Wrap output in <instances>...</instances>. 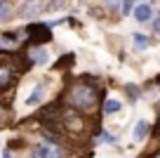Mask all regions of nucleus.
<instances>
[{
	"instance_id": "obj_1",
	"label": "nucleus",
	"mask_w": 160,
	"mask_h": 158,
	"mask_svg": "<svg viewBox=\"0 0 160 158\" xmlns=\"http://www.w3.org/2000/svg\"><path fill=\"white\" fill-rule=\"evenodd\" d=\"M68 99H71V106H73V109L90 111V109H94L97 102H99V92H97L92 85H87V83H78V85L71 87Z\"/></svg>"
},
{
	"instance_id": "obj_2",
	"label": "nucleus",
	"mask_w": 160,
	"mask_h": 158,
	"mask_svg": "<svg viewBox=\"0 0 160 158\" xmlns=\"http://www.w3.org/2000/svg\"><path fill=\"white\" fill-rule=\"evenodd\" d=\"M28 33H31V38H33V43H45V40L52 38L50 26H45V24H31Z\"/></svg>"
},
{
	"instance_id": "obj_3",
	"label": "nucleus",
	"mask_w": 160,
	"mask_h": 158,
	"mask_svg": "<svg viewBox=\"0 0 160 158\" xmlns=\"http://www.w3.org/2000/svg\"><path fill=\"white\" fill-rule=\"evenodd\" d=\"M151 17H153V10H151V5H137L134 7V19L139 21V24H146V21H151Z\"/></svg>"
},
{
	"instance_id": "obj_4",
	"label": "nucleus",
	"mask_w": 160,
	"mask_h": 158,
	"mask_svg": "<svg viewBox=\"0 0 160 158\" xmlns=\"http://www.w3.org/2000/svg\"><path fill=\"white\" fill-rule=\"evenodd\" d=\"M33 156L35 158H57V149L47 146V144H40V146L33 149Z\"/></svg>"
},
{
	"instance_id": "obj_5",
	"label": "nucleus",
	"mask_w": 160,
	"mask_h": 158,
	"mask_svg": "<svg viewBox=\"0 0 160 158\" xmlns=\"http://www.w3.org/2000/svg\"><path fill=\"white\" fill-rule=\"evenodd\" d=\"M12 80H14V73H12V69H10V66H0V90L10 87Z\"/></svg>"
},
{
	"instance_id": "obj_6",
	"label": "nucleus",
	"mask_w": 160,
	"mask_h": 158,
	"mask_svg": "<svg viewBox=\"0 0 160 158\" xmlns=\"http://www.w3.org/2000/svg\"><path fill=\"white\" fill-rule=\"evenodd\" d=\"M146 134H148V123H146V120H139L137 128H134V142H144Z\"/></svg>"
},
{
	"instance_id": "obj_7",
	"label": "nucleus",
	"mask_w": 160,
	"mask_h": 158,
	"mask_svg": "<svg viewBox=\"0 0 160 158\" xmlns=\"http://www.w3.org/2000/svg\"><path fill=\"white\" fill-rule=\"evenodd\" d=\"M120 109H122V104H120L118 99H106V102H104V113H106V116L118 113Z\"/></svg>"
},
{
	"instance_id": "obj_8",
	"label": "nucleus",
	"mask_w": 160,
	"mask_h": 158,
	"mask_svg": "<svg viewBox=\"0 0 160 158\" xmlns=\"http://www.w3.org/2000/svg\"><path fill=\"white\" fill-rule=\"evenodd\" d=\"M132 38H134V47H137V50H146V47L151 45V40L146 38L144 33H134Z\"/></svg>"
},
{
	"instance_id": "obj_9",
	"label": "nucleus",
	"mask_w": 160,
	"mask_h": 158,
	"mask_svg": "<svg viewBox=\"0 0 160 158\" xmlns=\"http://www.w3.org/2000/svg\"><path fill=\"white\" fill-rule=\"evenodd\" d=\"M31 59H33L35 64H45L47 61V52L45 50H31Z\"/></svg>"
},
{
	"instance_id": "obj_10",
	"label": "nucleus",
	"mask_w": 160,
	"mask_h": 158,
	"mask_svg": "<svg viewBox=\"0 0 160 158\" xmlns=\"http://www.w3.org/2000/svg\"><path fill=\"white\" fill-rule=\"evenodd\" d=\"M40 99H42V87H35V90H33V94H28L26 104H28V106H33V104H38Z\"/></svg>"
},
{
	"instance_id": "obj_11",
	"label": "nucleus",
	"mask_w": 160,
	"mask_h": 158,
	"mask_svg": "<svg viewBox=\"0 0 160 158\" xmlns=\"http://www.w3.org/2000/svg\"><path fill=\"white\" fill-rule=\"evenodd\" d=\"M10 17V3L0 0V19H7Z\"/></svg>"
},
{
	"instance_id": "obj_12",
	"label": "nucleus",
	"mask_w": 160,
	"mask_h": 158,
	"mask_svg": "<svg viewBox=\"0 0 160 158\" xmlns=\"http://www.w3.org/2000/svg\"><path fill=\"white\" fill-rule=\"evenodd\" d=\"M127 92H130V97H132V99H139V97H141L139 87H137V85H132V83L127 85Z\"/></svg>"
},
{
	"instance_id": "obj_13",
	"label": "nucleus",
	"mask_w": 160,
	"mask_h": 158,
	"mask_svg": "<svg viewBox=\"0 0 160 158\" xmlns=\"http://www.w3.org/2000/svg\"><path fill=\"white\" fill-rule=\"evenodd\" d=\"M122 12H125V14L132 12V3H130V0H122Z\"/></svg>"
},
{
	"instance_id": "obj_14",
	"label": "nucleus",
	"mask_w": 160,
	"mask_h": 158,
	"mask_svg": "<svg viewBox=\"0 0 160 158\" xmlns=\"http://www.w3.org/2000/svg\"><path fill=\"white\" fill-rule=\"evenodd\" d=\"M153 29H155V33H160V17L153 21Z\"/></svg>"
},
{
	"instance_id": "obj_15",
	"label": "nucleus",
	"mask_w": 160,
	"mask_h": 158,
	"mask_svg": "<svg viewBox=\"0 0 160 158\" xmlns=\"http://www.w3.org/2000/svg\"><path fill=\"white\" fill-rule=\"evenodd\" d=\"M118 3H120V0H106V5H108V7H118Z\"/></svg>"
},
{
	"instance_id": "obj_16",
	"label": "nucleus",
	"mask_w": 160,
	"mask_h": 158,
	"mask_svg": "<svg viewBox=\"0 0 160 158\" xmlns=\"http://www.w3.org/2000/svg\"><path fill=\"white\" fill-rule=\"evenodd\" d=\"M2 158H12V153H10V151H5V153H2Z\"/></svg>"
},
{
	"instance_id": "obj_17",
	"label": "nucleus",
	"mask_w": 160,
	"mask_h": 158,
	"mask_svg": "<svg viewBox=\"0 0 160 158\" xmlns=\"http://www.w3.org/2000/svg\"><path fill=\"white\" fill-rule=\"evenodd\" d=\"M153 158H160V151H158V153H155V156H153Z\"/></svg>"
},
{
	"instance_id": "obj_18",
	"label": "nucleus",
	"mask_w": 160,
	"mask_h": 158,
	"mask_svg": "<svg viewBox=\"0 0 160 158\" xmlns=\"http://www.w3.org/2000/svg\"><path fill=\"white\" fill-rule=\"evenodd\" d=\"M158 111H160V104H158Z\"/></svg>"
},
{
	"instance_id": "obj_19",
	"label": "nucleus",
	"mask_w": 160,
	"mask_h": 158,
	"mask_svg": "<svg viewBox=\"0 0 160 158\" xmlns=\"http://www.w3.org/2000/svg\"><path fill=\"white\" fill-rule=\"evenodd\" d=\"M130 3H134V0H130Z\"/></svg>"
},
{
	"instance_id": "obj_20",
	"label": "nucleus",
	"mask_w": 160,
	"mask_h": 158,
	"mask_svg": "<svg viewBox=\"0 0 160 158\" xmlns=\"http://www.w3.org/2000/svg\"><path fill=\"white\" fill-rule=\"evenodd\" d=\"M0 111H2V109H0Z\"/></svg>"
}]
</instances>
